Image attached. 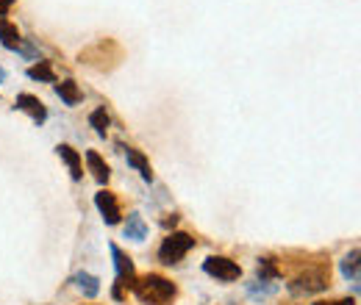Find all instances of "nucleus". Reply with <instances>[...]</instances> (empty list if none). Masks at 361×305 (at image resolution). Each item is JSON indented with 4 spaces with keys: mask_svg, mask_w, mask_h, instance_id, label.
<instances>
[{
    "mask_svg": "<svg viewBox=\"0 0 361 305\" xmlns=\"http://www.w3.org/2000/svg\"><path fill=\"white\" fill-rule=\"evenodd\" d=\"M144 236H148V225H144V219L133 211L128 214V222H125V239H133V242H142Z\"/></svg>",
    "mask_w": 361,
    "mask_h": 305,
    "instance_id": "ddd939ff",
    "label": "nucleus"
},
{
    "mask_svg": "<svg viewBox=\"0 0 361 305\" xmlns=\"http://www.w3.org/2000/svg\"><path fill=\"white\" fill-rule=\"evenodd\" d=\"M53 89H56V95L61 98V103H67V106H78V103H81V98H84L76 81H61V84H53Z\"/></svg>",
    "mask_w": 361,
    "mask_h": 305,
    "instance_id": "9b49d317",
    "label": "nucleus"
},
{
    "mask_svg": "<svg viewBox=\"0 0 361 305\" xmlns=\"http://www.w3.org/2000/svg\"><path fill=\"white\" fill-rule=\"evenodd\" d=\"M0 45H3L6 50H20L23 36H20V31H17V25H14V23L0 20Z\"/></svg>",
    "mask_w": 361,
    "mask_h": 305,
    "instance_id": "1a4fd4ad",
    "label": "nucleus"
},
{
    "mask_svg": "<svg viewBox=\"0 0 361 305\" xmlns=\"http://www.w3.org/2000/svg\"><path fill=\"white\" fill-rule=\"evenodd\" d=\"M278 291V286L275 283H267V286H256V283H250L248 286V294L253 297V300H264V297H272Z\"/></svg>",
    "mask_w": 361,
    "mask_h": 305,
    "instance_id": "6ab92c4d",
    "label": "nucleus"
},
{
    "mask_svg": "<svg viewBox=\"0 0 361 305\" xmlns=\"http://www.w3.org/2000/svg\"><path fill=\"white\" fill-rule=\"evenodd\" d=\"M28 78H31V81H42V84H58V81H56V72H53V67H50L47 61L34 64V67L28 69Z\"/></svg>",
    "mask_w": 361,
    "mask_h": 305,
    "instance_id": "4468645a",
    "label": "nucleus"
},
{
    "mask_svg": "<svg viewBox=\"0 0 361 305\" xmlns=\"http://www.w3.org/2000/svg\"><path fill=\"white\" fill-rule=\"evenodd\" d=\"M111 250V258H114V269H117V286H114V300H122V286L133 289V280H136V269H133V261L117 247V245H109Z\"/></svg>",
    "mask_w": 361,
    "mask_h": 305,
    "instance_id": "20e7f679",
    "label": "nucleus"
},
{
    "mask_svg": "<svg viewBox=\"0 0 361 305\" xmlns=\"http://www.w3.org/2000/svg\"><path fill=\"white\" fill-rule=\"evenodd\" d=\"M133 294L144 302V305H170L178 294L175 283H170L162 275H144L133 280Z\"/></svg>",
    "mask_w": 361,
    "mask_h": 305,
    "instance_id": "f257e3e1",
    "label": "nucleus"
},
{
    "mask_svg": "<svg viewBox=\"0 0 361 305\" xmlns=\"http://www.w3.org/2000/svg\"><path fill=\"white\" fill-rule=\"evenodd\" d=\"M342 275H344L347 280H353V283L358 280V250H353V253L342 261Z\"/></svg>",
    "mask_w": 361,
    "mask_h": 305,
    "instance_id": "a211bd4d",
    "label": "nucleus"
},
{
    "mask_svg": "<svg viewBox=\"0 0 361 305\" xmlns=\"http://www.w3.org/2000/svg\"><path fill=\"white\" fill-rule=\"evenodd\" d=\"M89 125L98 131V136H106V133H109V125H111L106 109H95V111L89 114Z\"/></svg>",
    "mask_w": 361,
    "mask_h": 305,
    "instance_id": "dca6fc26",
    "label": "nucleus"
},
{
    "mask_svg": "<svg viewBox=\"0 0 361 305\" xmlns=\"http://www.w3.org/2000/svg\"><path fill=\"white\" fill-rule=\"evenodd\" d=\"M95 205H98V211H100V216H103V222L106 225H117L120 222V205H117V197L111 194V192H98L95 194Z\"/></svg>",
    "mask_w": 361,
    "mask_h": 305,
    "instance_id": "423d86ee",
    "label": "nucleus"
},
{
    "mask_svg": "<svg viewBox=\"0 0 361 305\" xmlns=\"http://www.w3.org/2000/svg\"><path fill=\"white\" fill-rule=\"evenodd\" d=\"M325 289H328V272L325 269H309L289 283V291L295 297H309V294H317Z\"/></svg>",
    "mask_w": 361,
    "mask_h": 305,
    "instance_id": "7ed1b4c3",
    "label": "nucleus"
},
{
    "mask_svg": "<svg viewBox=\"0 0 361 305\" xmlns=\"http://www.w3.org/2000/svg\"><path fill=\"white\" fill-rule=\"evenodd\" d=\"M14 6V0H0V20H3L6 17V12Z\"/></svg>",
    "mask_w": 361,
    "mask_h": 305,
    "instance_id": "aec40b11",
    "label": "nucleus"
},
{
    "mask_svg": "<svg viewBox=\"0 0 361 305\" xmlns=\"http://www.w3.org/2000/svg\"><path fill=\"white\" fill-rule=\"evenodd\" d=\"M87 164H89V172H92V178L98 181V183H109V178H111V170H109V164L98 156L95 150H87Z\"/></svg>",
    "mask_w": 361,
    "mask_h": 305,
    "instance_id": "9d476101",
    "label": "nucleus"
},
{
    "mask_svg": "<svg viewBox=\"0 0 361 305\" xmlns=\"http://www.w3.org/2000/svg\"><path fill=\"white\" fill-rule=\"evenodd\" d=\"M14 109H17V111L31 114V120H34L36 125H42V122L47 120V109H45V106H42V100H39V98H34V95H17Z\"/></svg>",
    "mask_w": 361,
    "mask_h": 305,
    "instance_id": "0eeeda50",
    "label": "nucleus"
},
{
    "mask_svg": "<svg viewBox=\"0 0 361 305\" xmlns=\"http://www.w3.org/2000/svg\"><path fill=\"white\" fill-rule=\"evenodd\" d=\"M314 305H355V300H333V302H314Z\"/></svg>",
    "mask_w": 361,
    "mask_h": 305,
    "instance_id": "412c9836",
    "label": "nucleus"
},
{
    "mask_svg": "<svg viewBox=\"0 0 361 305\" xmlns=\"http://www.w3.org/2000/svg\"><path fill=\"white\" fill-rule=\"evenodd\" d=\"M256 275H259V280H264V283H272V280H278L281 278V269L270 261V258H261L259 261V269H256Z\"/></svg>",
    "mask_w": 361,
    "mask_h": 305,
    "instance_id": "f3484780",
    "label": "nucleus"
},
{
    "mask_svg": "<svg viewBox=\"0 0 361 305\" xmlns=\"http://www.w3.org/2000/svg\"><path fill=\"white\" fill-rule=\"evenodd\" d=\"M3 81H6V69H3V67H0V84H3Z\"/></svg>",
    "mask_w": 361,
    "mask_h": 305,
    "instance_id": "4be33fe9",
    "label": "nucleus"
},
{
    "mask_svg": "<svg viewBox=\"0 0 361 305\" xmlns=\"http://www.w3.org/2000/svg\"><path fill=\"white\" fill-rule=\"evenodd\" d=\"M125 159H128V164H131V167H133V170H136V172L142 175V181H148V183L153 181V172H151V164H148V159H144V156H142V152H139V150H133V147H128V150H125Z\"/></svg>",
    "mask_w": 361,
    "mask_h": 305,
    "instance_id": "f8f14e48",
    "label": "nucleus"
},
{
    "mask_svg": "<svg viewBox=\"0 0 361 305\" xmlns=\"http://www.w3.org/2000/svg\"><path fill=\"white\" fill-rule=\"evenodd\" d=\"M203 272H206V275H211V278H217V280L231 283V280H239L242 267H239L237 261H231V258L211 256V258H206V261H203Z\"/></svg>",
    "mask_w": 361,
    "mask_h": 305,
    "instance_id": "39448f33",
    "label": "nucleus"
},
{
    "mask_svg": "<svg viewBox=\"0 0 361 305\" xmlns=\"http://www.w3.org/2000/svg\"><path fill=\"white\" fill-rule=\"evenodd\" d=\"M76 283H78V289L84 291V297H98V294H100V280H98L95 275H89V272H78V275H76Z\"/></svg>",
    "mask_w": 361,
    "mask_h": 305,
    "instance_id": "2eb2a0df",
    "label": "nucleus"
},
{
    "mask_svg": "<svg viewBox=\"0 0 361 305\" xmlns=\"http://www.w3.org/2000/svg\"><path fill=\"white\" fill-rule=\"evenodd\" d=\"M56 152L61 156V161L69 167V175H72V181H81L84 178V167H81V152L78 150H72L69 144H58L56 147Z\"/></svg>",
    "mask_w": 361,
    "mask_h": 305,
    "instance_id": "6e6552de",
    "label": "nucleus"
},
{
    "mask_svg": "<svg viewBox=\"0 0 361 305\" xmlns=\"http://www.w3.org/2000/svg\"><path fill=\"white\" fill-rule=\"evenodd\" d=\"M192 247H195V239H192L189 234H170V236L162 242V247H159V261L167 264V267H173V264H178Z\"/></svg>",
    "mask_w": 361,
    "mask_h": 305,
    "instance_id": "f03ea898",
    "label": "nucleus"
}]
</instances>
